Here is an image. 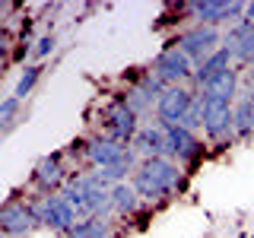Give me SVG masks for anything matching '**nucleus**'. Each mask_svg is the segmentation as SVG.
<instances>
[{
	"instance_id": "7ed1b4c3",
	"label": "nucleus",
	"mask_w": 254,
	"mask_h": 238,
	"mask_svg": "<svg viewBox=\"0 0 254 238\" xmlns=\"http://www.w3.org/2000/svg\"><path fill=\"white\" fill-rule=\"evenodd\" d=\"M172 45H178L181 51L188 54L190 60H194V67L197 63H203L210 54H216L219 48H222V32L219 29H213V26H200V22H190L188 29H181L175 38H169Z\"/></svg>"
},
{
	"instance_id": "a211bd4d",
	"label": "nucleus",
	"mask_w": 254,
	"mask_h": 238,
	"mask_svg": "<svg viewBox=\"0 0 254 238\" xmlns=\"http://www.w3.org/2000/svg\"><path fill=\"white\" fill-rule=\"evenodd\" d=\"M232 111H235V137L251 140L254 137V105H251V99L242 92V99L232 105Z\"/></svg>"
},
{
	"instance_id": "5701e85b",
	"label": "nucleus",
	"mask_w": 254,
	"mask_h": 238,
	"mask_svg": "<svg viewBox=\"0 0 254 238\" xmlns=\"http://www.w3.org/2000/svg\"><path fill=\"white\" fill-rule=\"evenodd\" d=\"M181 127H188V130H194V133L203 130V102L200 99L190 105V111H188V118H185V124H181Z\"/></svg>"
},
{
	"instance_id": "aec40b11",
	"label": "nucleus",
	"mask_w": 254,
	"mask_h": 238,
	"mask_svg": "<svg viewBox=\"0 0 254 238\" xmlns=\"http://www.w3.org/2000/svg\"><path fill=\"white\" fill-rule=\"evenodd\" d=\"M42 73H45L42 63H26V67H22V73H19V79H16V86H13V95H16V99L22 102L26 95H32V89L38 86Z\"/></svg>"
},
{
	"instance_id": "393cba45",
	"label": "nucleus",
	"mask_w": 254,
	"mask_h": 238,
	"mask_svg": "<svg viewBox=\"0 0 254 238\" xmlns=\"http://www.w3.org/2000/svg\"><path fill=\"white\" fill-rule=\"evenodd\" d=\"M245 95H248V99H251V105H254V89H245Z\"/></svg>"
},
{
	"instance_id": "9b49d317",
	"label": "nucleus",
	"mask_w": 254,
	"mask_h": 238,
	"mask_svg": "<svg viewBox=\"0 0 254 238\" xmlns=\"http://www.w3.org/2000/svg\"><path fill=\"white\" fill-rule=\"evenodd\" d=\"M130 146H124V143L105 137V133H95V137L86 140V165L95 172V169H108V165H121L127 159H133Z\"/></svg>"
},
{
	"instance_id": "f3484780",
	"label": "nucleus",
	"mask_w": 254,
	"mask_h": 238,
	"mask_svg": "<svg viewBox=\"0 0 254 238\" xmlns=\"http://www.w3.org/2000/svg\"><path fill=\"white\" fill-rule=\"evenodd\" d=\"M140 203H143V197L137 194V187L130 181L111 187V210H115V216H133L140 210Z\"/></svg>"
},
{
	"instance_id": "2eb2a0df",
	"label": "nucleus",
	"mask_w": 254,
	"mask_h": 238,
	"mask_svg": "<svg viewBox=\"0 0 254 238\" xmlns=\"http://www.w3.org/2000/svg\"><path fill=\"white\" fill-rule=\"evenodd\" d=\"M203 99H219V102H235L242 99V70L232 67V70H226V73H219L216 79H210V83L200 89Z\"/></svg>"
},
{
	"instance_id": "20e7f679",
	"label": "nucleus",
	"mask_w": 254,
	"mask_h": 238,
	"mask_svg": "<svg viewBox=\"0 0 254 238\" xmlns=\"http://www.w3.org/2000/svg\"><path fill=\"white\" fill-rule=\"evenodd\" d=\"M203 137L216 146H226V143L238 140L235 137V111L232 102H219V99H203Z\"/></svg>"
},
{
	"instance_id": "423d86ee",
	"label": "nucleus",
	"mask_w": 254,
	"mask_h": 238,
	"mask_svg": "<svg viewBox=\"0 0 254 238\" xmlns=\"http://www.w3.org/2000/svg\"><path fill=\"white\" fill-rule=\"evenodd\" d=\"M140 115H133L130 108H127V102L118 95L115 102H108L105 111H102V133L118 143H124V146H130L133 137L140 133Z\"/></svg>"
},
{
	"instance_id": "0eeeda50",
	"label": "nucleus",
	"mask_w": 254,
	"mask_h": 238,
	"mask_svg": "<svg viewBox=\"0 0 254 238\" xmlns=\"http://www.w3.org/2000/svg\"><path fill=\"white\" fill-rule=\"evenodd\" d=\"M245 10H248V3H242V0H232V3H226V0H194V3H190V16H194V22H200V26H213V29L242 22Z\"/></svg>"
},
{
	"instance_id": "a878e982",
	"label": "nucleus",
	"mask_w": 254,
	"mask_h": 238,
	"mask_svg": "<svg viewBox=\"0 0 254 238\" xmlns=\"http://www.w3.org/2000/svg\"><path fill=\"white\" fill-rule=\"evenodd\" d=\"M3 238H6V235H3Z\"/></svg>"
},
{
	"instance_id": "ddd939ff",
	"label": "nucleus",
	"mask_w": 254,
	"mask_h": 238,
	"mask_svg": "<svg viewBox=\"0 0 254 238\" xmlns=\"http://www.w3.org/2000/svg\"><path fill=\"white\" fill-rule=\"evenodd\" d=\"M130 149L137 153V159L143 162V159H162L169 156V137H165V127L159 121H146L140 127V133L133 137Z\"/></svg>"
},
{
	"instance_id": "f8f14e48",
	"label": "nucleus",
	"mask_w": 254,
	"mask_h": 238,
	"mask_svg": "<svg viewBox=\"0 0 254 238\" xmlns=\"http://www.w3.org/2000/svg\"><path fill=\"white\" fill-rule=\"evenodd\" d=\"M162 127H165V124H162ZM165 137H169V156H165V159L178 162L181 169H185V165H194L197 159L203 156L200 137H197L194 130H188V127L172 124V127H165Z\"/></svg>"
},
{
	"instance_id": "b1692460",
	"label": "nucleus",
	"mask_w": 254,
	"mask_h": 238,
	"mask_svg": "<svg viewBox=\"0 0 254 238\" xmlns=\"http://www.w3.org/2000/svg\"><path fill=\"white\" fill-rule=\"evenodd\" d=\"M245 19H248V22H254V0L248 3V10H245Z\"/></svg>"
},
{
	"instance_id": "39448f33",
	"label": "nucleus",
	"mask_w": 254,
	"mask_h": 238,
	"mask_svg": "<svg viewBox=\"0 0 254 238\" xmlns=\"http://www.w3.org/2000/svg\"><path fill=\"white\" fill-rule=\"evenodd\" d=\"M32 210H35L42 229H51V232H58V235H67L70 229L79 222L73 206L64 200L61 194H48V197L38 194V197H32Z\"/></svg>"
},
{
	"instance_id": "6ab92c4d",
	"label": "nucleus",
	"mask_w": 254,
	"mask_h": 238,
	"mask_svg": "<svg viewBox=\"0 0 254 238\" xmlns=\"http://www.w3.org/2000/svg\"><path fill=\"white\" fill-rule=\"evenodd\" d=\"M64 238H115V229L108 219H79Z\"/></svg>"
},
{
	"instance_id": "412c9836",
	"label": "nucleus",
	"mask_w": 254,
	"mask_h": 238,
	"mask_svg": "<svg viewBox=\"0 0 254 238\" xmlns=\"http://www.w3.org/2000/svg\"><path fill=\"white\" fill-rule=\"evenodd\" d=\"M19 105L22 102L16 99V95H6L3 102H0V127H3V133H10L16 127V115H19Z\"/></svg>"
},
{
	"instance_id": "9d476101",
	"label": "nucleus",
	"mask_w": 254,
	"mask_h": 238,
	"mask_svg": "<svg viewBox=\"0 0 254 238\" xmlns=\"http://www.w3.org/2000/svg\"><path fill=\"white\" fill-rule=\"evenodd\" d=\"M200 99V92L194 89V86H172V89H165V95L159 99L156 105V121L172 127V124H185L190 105Z\"/></svg>"
},
{
	"instance_id": "1a4fd4ad",
	"label": "nucleus",
	"mask_w": 254,
	"mask_h": 238,
	"mask_svg": "<svg viewBox=\"0 0 254 238\" xmlns=\"http://www.w3.org/2000/svg\"><path fill=\"white\" fill-rule=\"evenodd\" d=\"M67 172L70 169H67V156H64V153L45 156V159H38V165L32 169V187H35L42 197L61 194V190L67 187V181H70Z\"/></svg>"
},
{
	"instance_id": "6e6552de",
	"label": "nucleus",
	"mask_w": 254,
	"mask_h": 238,
	"mask_svg": "<svg viewBox=\"0 0 254 238\" xmlns=\"http://www.w3.org/2000/svg\"><path fill=\"white\" fill-rule=\"evenodd\" d=\"M35 229H42V222H38L35 210H32V200H10L3 203V210H0V232L6 238H29Z\"/></svg>"
},
{
	"instance_id": "4468645a",
	"label": "nucleus",
	"mask_w": 254,
	"mask_h": 238,
	"mask_svg": "<svg viewBox=\"0 0 254 238\" xmlns=\"http://www.w3.org/2000/svg\"><path fill=\"white\" fill-rule=\"evenodd\" d=\"M222 48H229L232 51L235 63H254V22L242 19L235 22V26H229L222 32Z\"/></svg>"
},
{
	"instance_id": "4be33fe9",
	"label": "nucleus",
	"mask_w": 254,
	"mask_h": 238,
	"mask_svg": "<svg viewBox=\"0 0 254 238\" xmlns=\"http://www.w3.org/2000/svg\"><path fill=\"white\" fill-rule=\"evenodd\" d=\"M54 45H58L54 32H45V35H38V38H35V48H32V58H35V60H45V58H51Z\"/></svg>"
},
{
	"instance_id": "f03ea898",
	"label": "nucleus",
	"mask_w": 254,
	"mask_h": 238,
	"mask_svg": "<svg viewBox=\"0 0 254 238\" xmlns=\"http://www.w3.org/2000/svg\"><path fill=\"white\" fill-rule=\"evenodd\" d=\"M149 70H153V73L172 89V86H194V70L197 67H194V60H190L178 45L165 42L162 51H159L153 58V63H149Z\"/></svg>"
},
{
	"instance_id": "dca6fc26",
	"label": "nucleus",
	"mask_w": 254,
	"mask_h": 238,
	"mask_svg": "<svg viewBox=\"0 0 254 238\" xmlns=\"http://www.w3.org/2000/svg\"><path fill=\"white\" fill-rule=\"evenodd\" d=\"M232 67H235L232 51H229V48H219V51L210 54L203 63H197V70H194V89L200 92L210 79H216L219 73H226V70H232Z\"/></svg>"
},
{
	"instance_id": "f257e3e1",
	"label": "nucleus",
	"mask_w": 254,
	"mask_h": 238,
	"mask_svg": "<svg viewBox=\"0 0 254 238\" xmlns=\"http://www.w3.org/2000/svg\"><path fill=\"white\" fill-rule=\"evenodd\" d=\"M181 181H185L181 165L162 156V159H143V162L137 165V172H133L130 184L137 187V194L146 203H156V200L172 197L175 190L181 187Z\"/></svg>"
}]
</instances>
